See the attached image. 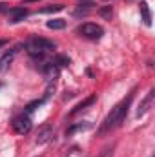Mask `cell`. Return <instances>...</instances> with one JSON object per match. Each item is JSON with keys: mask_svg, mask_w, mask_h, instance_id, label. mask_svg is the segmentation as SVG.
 <instances>
[{"mask_svg": "<svg viewBox=\"0 0 155 157\" xmlns=\"http://www.w3.org/2000/svg\"><path fill=\"white\" fill-rule=\"evenodd\" d=\"M131 99H133V91H131L126 99H122L119 104H115V106L112 108V112L106 115V119L102 121V124H100V128H99V135L110 133V132H113L115 128H119V126L122 124V121L126 119V113H128V108H130V104H131Z\"/></svg>", "mask_w": 155, "mask_h": 157, "instance_id": "cell-1", "label": "cell"}, {"mask_svg": "<svg viewBox=\"0 0 155 157\" xmlns=\"http://www.w3.org/2000/svg\"><path fill=\"white\" fill-rule=\"evenodd\" d=\"M55 48H57L55 42L46 40V39H42V37H33V39L26 44V51H28L31 57H35V59H37V57L42 59L47 51H53Z\"/></svg>", "mask_w": 155, "mask_h": 157, "instance_id": "cell-2", "label": "cell"}, {"mask_svg": "<svg viewBox=\"0 0 155 157\" xmlns=\"http://www.w3.org/2000/svg\"><path fill=\"white\" fill-rule=\"evenodd\" d=\"M78 33L82 35V37H86V39L89 40H99L102 35H104V29L99 26V24H93V22H86V24H82L80 28H78Z\"/></svg>", "mask_w": 155, "mask_h": 157, "instance_id": "cell-3", "label": "cell"}, {"mask_svg": "<svg viewBox=\"0 0 155 157\" xmlns=\"http://www.w3.org/2000/svg\"><path fill=\"white\" fill-rule=\"evenodd\" d=\"M33 122H31V117L29 115H18V117L13 119V130L18 133V135H26L29 130H31Z\"/></svg>", "mask_w": 155, "mask_h": 157, "instance_id": "cell-4", "label": "cell"}, {"mask_svg": "<svg viewBox=\"0 0 155 157\" xmlns=\"http://www.w3.org/2000/svg\"><path fill=\"white\" fill-rule=\"evenodd\" d=\"M53 137H55V130H53V126L46 124V126L40 128L39 133H37V144H46V143L53 141Z\"/></svg>", "mask_w": 155, "mask_h": 157, "instance_id": "cell-5", "label": "cell"}, {"mask_svg": "<svg viewBox=\"0 0 155 157\" xmlns=\"http://www.w3.org/2000/svg\"><path fill=\"white\" fill-rule=\"evenodd\" d=\"M7 17H9V22H13V24L20 22L28 17V9L26 7H13V9L7 11Z\"/></svg>", "mask_w": 155, "mask_h": 157, "instance_id": "cell-6", "label": "cell"}, {"mask_svg": "<svg viewBox=\"0 0 155 157\" xmlns=\"http://www.w3.org/2000/svg\"><path fill=\"white\" fill-rule=\"evenodd\" d=\"M152 102H153V90H150V91H148V95L144 97V101L141 102V106H139V110H137V117L144 115V113H146V112L150 110Z\"/></svg>", "mask_w": 155, "mask_h": 157, "instance_id": "cell-7", "label": "cell"}, {"mask_svg": "<svg viewBox=\"0 0 155 157\" xmlns=\"http://www.w3.org/2000/svg\"><path fill=\"white\" fill-rule=\"evenodd\" d=\"M95 101H97V95H89V97H88L86 101H82L80 104H77V106L73 108V112H71V113H78V112L86 110V108H88V106H91V104H93Z\"/></svg>", "mask_w": 155, "mask_h": 157, "instance_id": "cell-8", "label": "cell"}, {"mask_svg": "<svg viewBox=\"0 0 155 157\" xmlns=\"http://www.w3.org/2000/svg\"><path fill=\"white\" fill-rule=\"evenodd\" d=\"M141 13H142L144 24L146 26H152V15H150V9H148V4L146 2H141Z\"/></svg>", "mask_w": 155, "mask_h": 157, "instance_id": "cell-9", "label": "cell"}, {"mask_svg": "<svg viewBox=\"0 0 155 157\" xmlns=\"http://www.w3.org/2000/svg\"><path fill=\"white\" fill-rule=\"evenodd\" d=\"M47 28H49V29H64V28H66V20H62V18L47 20Z\"/></svg>", "mask_w": 155, "mask_h": 157, "instance_id": "cell-10", "label": "cell"}, {"mask_svg": "<svg viewBox=\"0 0 155 157\" xmlns=\"http://www.w3.org/2000/svg\"><path fill=\"white\" fill-rule=\"evenodd\" d=\"M88 128H91V124L89 122H86V124H75V126H71V128H68L66 130V135H73L75 132H84V130H88Z\"/></svg>", "mask_w": 155, "mask_h": 157, "instance_id": "cell-11", "label": "cell"}, {"mask_svg": "<svg viewBox=\"0 0 155 157\" xmlns=\"http://www.w3.org/2000/svg\"><path fill=\"white\" fill-rule=\"evenodd\" d=\"M91 2H88V4H80L77 9H75V17H80V15H88L89 11H91Z\"/></svg>", "mask_w": 155, "mask_h": 157, "instance_id": "cell-12", "label": "cell"}, {"mask_svg": "<svg viewBox=\"0 0 155 157\" xmlns=\"http://www.w3.org/2000/svg\"><path fill=\"white\" fill-rule=\"evenodd\" d=\"M53 62H55V66H68V64H70V57H66V55H57Z\"/></svg>", "mask_w": 155, "mask_h": 157, "instance_id": "cell-13", "label": "cell"}, {"mask_svg": "<svg viewBox=\"0 0 155 157\" xmlns=\"http://www.w3.org/2000/svg\"><path fill=\"white\" fill-rule=\"evenodd\" d=\"M62 9H64L62 4H55V6H51V7H44V9H40V13H57V11H62Z\"/></svg>", "mask_w": 155, "mask_h": 157, "instance_id": "cell-14", "label": "cell"}, {"mask_svg": "<svg viewBox=\"0 0 155 157\" xmlns=\"http://www.w3.org/2000/svg\"><path fill=\"white\" fill-rule=\"evenodd\" d=\"M44 101H46V99H40V101H33V102H29V104L26 106V112H28V113H29V112H35L39 106H42Z\"/></svg>", "mask_w": 155, "mask_h": 157, "instance_id": "cell-15", "label": "cell"}, {"mask_svg": "<svg viewBox=\"0 0 155 157\" xmlns=\"http://www.w3.org/2000/svg\"><path fill=\"white\" fill-rule=\"evenodd\" d=\"M100 157H113V146H108V148L102 152V155Z\"/></svg>", "mask_w": 155, "mask_h": 157, "instance_id": "cell-16", "label": "cell"}, {"mask_svg": "<svg viewBox=\"0 0 155 157\" xmlns=\"http://www.w3.org/2000/svg\"><path fill=\"white\" fill-rule=\"evenodd\" d=\"M110 7H112V6H110ZM110 7H108V9H102L100 15H102V17H112V9H110Z\"/></svg>", "mask_w": 155, "mask_h": 157, "instance_id": "cell-17", "label": "cell"}, {"mask_svg": "<svg viewBox=\"0 0 155 157\" xmlns=\"http://www.w3.org/2000/svg\"><path fill=\"white\" fill-rule=\"evenodd\" d=\"M7 44V40H0V46H6Z\"/></svg>", "mask_w": 155, "mask_h": 157, "instance_id": "cell-18", "label": "cell"}, {"mask_svg": "<svg viewBox=\"0 0 155 157\" xmlns=\"http://www.w3.org/2000/svg\"><path fill=\"white\" fill-rule=\"evenodd\" d=\"M0 9H2V4H0Z\"/></svg>", "mask_w": 155, "mask_h": 157, "instance_id": "cell-19", "label": "cell"}]
</instances>
